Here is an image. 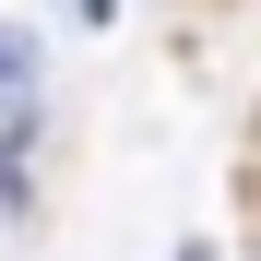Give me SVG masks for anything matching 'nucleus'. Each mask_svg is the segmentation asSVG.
Returning <instances> with one entry per match:
<instances>
[{
	"label": "nucleus",
	"instance_id": "f257e3e1",
	"mask_svg": "<svg viewBox=\"0 0 261 261\" xmlns=\"http://www.w3.org/2000/svg\"><path fill=\"white\" fill-rule=\"evenodd\" d=\"M36 83H48L36 36H24V24H0V119H36Z\"/></svg>",
	"mask_w": 261,
	"mask_h": 261
},
{
	"label": "nucleus",
	"instance_id": "f03ea898",
	"mask_svg": "<svg viewBox=\"0 0 261 261\" xmlns=\"http://www.w3.org/2000/svg\"><path fill=\"white\" fill-rule=\"evenodd\" d=\"M0 214H36V119H0Z\"/></svg>",
	"mask_w": 261,
	"mask_h": 261
},
{
	"label": "nucleus",
	"instance_id": "7ed1b4c3",
	"mask_svg": "<svg viewBox=\"0 0 261 261\" xmlns=\"http://www.w3.org/2000/svg\"><path fill=\"white\" fill-rule=\"evenodd\" d=\"M107 12H119V0H83V24H107Z\"/></svg>",
	"mask_w": 261,
	"mask_h": 261
},
{
	"label": "nucleus",
	"instance_id": "20e7f679",
	"mask_svg": "<svg viewBox=\"0 0 261 261\" xmlns=\"http://www.w3.org/2000/svg\"><path fill=\"white\" fill-rule=\"evenodd\" d=\"M178 261H214V249H178Z\"/></svg>",
	"mask_w": 261,
	"mask_h": 261
}]
</instances>
